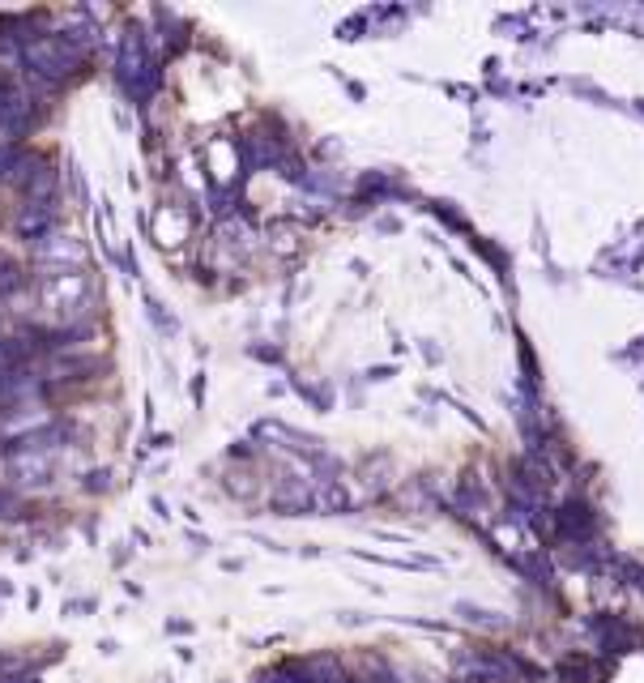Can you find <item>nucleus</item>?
<instances>
[{
	"instance_id": "1",
	"label": "nucleus",
	"mask_w": 644,
	"mask_h": 683,
	"mask_svg": "<svg viewBox=\"0 0 644 683\" xmlns=\"http://www.w3.org/2000/svg\"><path fill=\"white\" fill-rule=\"evenodd\" d=\"M22 56H26V73H35V77H43V82H52V86H64L77 69H82V60H86L77 47H69L60 35L26 39Z\"/></svg>"
},
{
	"instance_id": "2",
	"label": "nucleus",
	"mask_w": 644,
	"mask_h": 683,
	"mask_svg": "<svg viewBox=\"0 0 644 683\" xmlns=\"http://www.w3.org/2000/svg\"><path fill=\"white\" fill-rule=\"evenodd\" d=\"M94 299V282L86 269H52L43 274L39 282V304L52 308V312H64V316H82Z\"/></svg>"
},
{
	"instance_id": "3",
	"label": "nucleus",
	"mask_w": 644,
	"mask_h": 683,
	"mask_svg": "<svg viewBox=\"0 0 644 683\" xmlns=\"http://www.w3.org/2000/svg\"><path fill=\"white\" fill-rule=\"evenodd\" d=\"M116 73H120V86L133 94V99H150L154 86H158V69L150 65L146 56V39H141V30H128L120 52H116Z\"/></svg>"
},
{
	"instance_id": "4",
	"label": "nucleus",
	"mask_w": 644,
	"mask_h": 683,
	"mask_svg": "<svg viewBox=\"0 0 644 683\" xmlns=\"http://www.w3.org/2000/svg\"><path fill=\"white\" fill-rule=\"evenodd\" d=\"M90 261V252H86V244L77 240V235H60V231H52V235H43V240H35V265H43L47 274L52 269H82Z\"/></svg>"
},
{
	"instance_id": "5",
	"label": "nucleus",
	"mask_w": 644,
	"mask_h": 683,
	"mask_svg": "<svg viewBox=\"0 0 644 683\" xmlns=\"http://www.w3.org/2000/svg\"><path fill=\"white\" fill-rule=\"evenodd\" d=\"M35 120V99L22 90V86H9L0 82V133H9V141L30 129Z\"/></svg>"
},
{
	"instance_id": "6",
	"label": "nucleus",
	"mask_w": 644,
	"mask_h": 683,
	"mask_svg": "<svg viewBox=\"0 0 644 683\" xmlns=\"http://www.w3.org/2000/svg\"><path fill=\"white\" fill-rule=\"evenodd\" d=\"M103 368L99 355H56L52 363L43 368V385H73V380H90L94 372Z\"/></svg>"
},
{
	"instance_id": "7",
	"label": "nucleus",
	"mask_w": 644,
	"mask_h": 683,
	"mask_svg": "<svg viewBox=\"0 0 644 683\" xmlns=\"http://www.w3.org/2000/svg\"><path fill=\"white\" fill-rule=\"evenodd\" d=\"M150 231L158 244H184L192 235V218L184 205H158L154 218H150Z\"/></svg>"
},
{
	"instance_id": "8",
	"label": "nucleus",
	"mask_w": 644,
	"mask_h": 683,
	"mask_svg": "<svg viewBox=\"0 0 644 683\" xmlns=\"http://www.w3.org/2000/svg\"><path fill=\"white\" fill-rule=\"evenodd\" d=\"M13 227H18V235L30 244L43 240V235H52V227H56V205L52 201H26L22 214L13 218Z\"/></svg>"
},
{
	"instance_id": "9",
	"label": "nucleus",
	"mask_w": 644,
	"mask_h": 683,
	"mask_svg": "<svg viewBox=\"0 0 644 683\" xmlns=\"http://www.w3.org/2000/svg\"><path fill=\"white\" fill-rule=\"evenodd\" d=\"M273 508H278V513H303V508H312V487L308 483H282L273 491Z\"/></svg>"
},
{
	"instance_id": "10",
	"label": "nucleus",
	"mask_w": 644,
	"mask_h": 683,
	"mask_svg": "<svg viewBox=\"0 0 644 683\" xmlns=\"http://www.w3.org/2000/svg\"><path fill=\"white\" fill-rule=\"evenodd\" d=\"M0 69L5 73H26V56L18 35H0Z\"/></svg>"
},
{
	"instance_id": "11",
	"label": "nucleus",
	"mask_w": 644,
	"mask_h": 683,
	"mask_svg": "<svg viewBox=\"0 0 644 683\" xmlns=\"http://www.w3.org/2000/svg\"><path fill=\"white\" fill-rule=\"evenodd\" d=\"M26 193H30V201H52V193H56V171L39 163V171H35V180H30V184H26Z\"/></svg>"
},
{
	"instance_id": "12",
	"label": "nucleus",
	"mask_w": 644,
	"mask_h": 683,
	"mask_svg": "<svg viewBox=\"0 0 644 683\" xmlns=\"http://www.w3.org/2000/svg\"><path fill=\"white\" fill-rule=\"evenodd\" d=\"M22 287H26L22 265H18V261H9V257H0V299L13 295V291H22Z\"/></svg>"
},
{
	"instance_id": "13",
	"label": "nucleus",
	"mask_w": 644,
	"mask_h": 683,
	"mask_svg": "<svg viewBox=\"0 0 644 683\" xmlns=\"http://www.w3.org/2000/svg\"><path fill=\"white\" fill-rule=\"evenodd\" d=\"M18 158H22V150H18V146H13V141H9V137H0V180H5V176H9V167H13V163H18Z\"/></svg>"
},
{
	"instance_id": "14",
	"label": "nucleus",
	"mask_w": 644,
	"mask_h": 683,
	"mask_svg": "<svg viewBox=\"0 0 644 683\" xmlns=\"http://www.w3.org/2000/svg\"><path fill=\"white\" fill-rule=\"evenodd\" d=\"M86 487H90V491H99V487L107 491V470H103V474H99V470H94V474H90V483H86Z\"/></svg>"
}]
</instances>
